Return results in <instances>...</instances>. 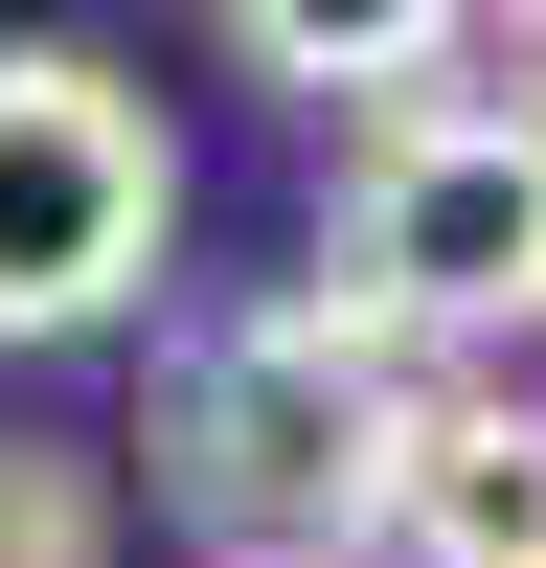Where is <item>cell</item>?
<instances>
[{"instance_id": "1", "label": "cell", "mask_w": 546, "mask_h": 568, "mask_svg": "<svg viewBox=\"0 0 546 568\" xmlns=\"http://www.w3.org/2000/svg\"><path fill=\"white\" fill-rule=\"evenodd\" d=\"M387 433H410V364L364 342L342 296H251L160 364V500L205 524L228 568H364V500H387Z\"/></svg>"}, {"instance_id": "2", "label": "cell", "mask_w": 546, "mask_h": 568, "mask_svg": "<svg viewBox=\"0 0 546 568\" xmlns=\"http://www.w3.org/2000/svg\"><path fill=\"white\" fill-rule=\"evenodd\" d=\"M318 296H342L410 387L478 364V342H546V114H524V91H433V114H387V136L342 160V251H318Z\"/></svg>"}, {"instance_id": "3", "label": "cell", "mask_w": 546, "mask_h": 568, "mask_svg": "<svg viewBox=\"0 0 546 568\" xmlns=\"http://www.w3.org/2000/svg\"><path fill=\"white\" fill-rule=\"evenodd\" d=\"M182 251V136L91 45H0V342H114Z\"/></svg>"}, {"instance_id": "4", "label": "cell", "mask_w": 546, "mask_h": 568, "mask_svg": "<svg viewBox=\"0 0 546 568\" xmlns=\"http://www.w3.org/2000/svg\"><path fill=\"white\" fill-rule=\"evenodd\" d=\"M364 568H546V387H410Z\"/></svg>"}, {"instance_id": "5", "label": "cell", "mask_w": 546, "mask_h": 568, "mask_svg": "<svg viewBox=\"0 0 546 568\" xmlns=\"http://www.w3.org/2000/svg\"><path fill=\"white\" fill-rule=\"evenodd\" d=\"M228 69H273L296 114H342V136H387V114H433V69H478V23H433V0H387V23L251 0V23H228Z\"/></svg>"}, {"instance_id": "6", "label": "cell", "mask_w": 546, "mask_h": 568, "mask_svg": "<svg viewBox=\"0 0 546 568\" xmlns=\"http://www.w3.org/2000/svg\"><path fill=\"white\" fill-rule=\"evenodd\" d=\"M114 546V478L91 455H0V568H91Z\"/></svg>"}]
</instances>
